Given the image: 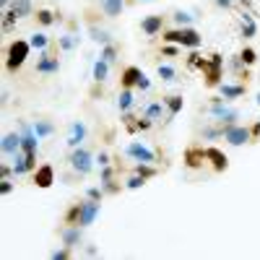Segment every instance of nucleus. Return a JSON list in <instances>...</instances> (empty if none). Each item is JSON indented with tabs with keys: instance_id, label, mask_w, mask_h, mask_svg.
Here are the masks:
<instances>
[{
	"instance_id": "41",
	"label": "nucleus",
	"mask_w": 260,
	"mask_h": 260,
	"mask_svg": "<svg viewBox=\"0 0 260 260\" xmlns=\"http://www.w3.org/2000/svg\"><path fill=\"white\" fill-rule=\"evenodd\" d=\"M187 62L192 65V68H203V62H206V60H203V57H201L198 52H190V57H187Z\"/></svg>"
},
{
	"instance_id": "17",
	"label": "nucleus",
	"mask_w": 260,
	"mask_h": 260,
	"mask_svg": "<svg viewBox=\"0 0 260 260\" xmlns=\"http://www.w3.org/2000/svg\"><path fill=\"white\" fill-rule=\"evenodd\" d=\"M141 76H143L141 68H136V65H127V68L122 71V89H136L138 81H141Z\"/></svg>"
},
{
	"instance_id": "42",
	"label": "nucleus",
	"mask_w": 260,
	"mask_h": 260,
	"mask_svg": "<svg viewBox=\"0 0 260 260\" xmlns=\"http://www.w3.org/2000/svg\"><path fill=\"white\" fill-rule=\"evenodd\" d=\"M112 175H115V172H112V167H110V164L102 167V169H99V182H104V180H112Z\"/></svg>"
},
{
	"instance_id": "5",
	"label": "nucleus",
	"mask_w": 260,
	"mask_h": 260,
	"mask_svg": "<svg viewBox=\"0 0 260 260\" xmlns=\"http://www.w3.org/2000/svg\"><path fill=\"white\" fill-rule=\"evenodd\" d=\"M221 68H224V57H221V55H216V52L203 62V68H201V71H203L208 86H219V83H221Z\"/></svg>"
},
{
	"instance_id": "46",
	"label": "nucleus",
	"mask_w": 260,
	"mask_h": 260,
	"mask_svg": "<svg viewBox=\"0 0 260 260\" xmlns=\"http://www.w3.org/2000/svg\"><path fill=\"white\" fill-rule=\"evenodd\" d=\"M161 52H164L167 57H175V55L180 52V45H169V42H167V47H164Z\"/></svg>"
},
{
	"instance_id": "1",
	"label": "nucleus",
	"mask_w": 260,
	"mask_h": 260,
	"mask_svg": "<svg viewBox=\"0 0 260 260\" xmlns=\"http://www.w3.org/2000/svg\"><path fill=\"white\" fill-rule=\"evenodd\" d=\"M99 211H102L99 201L86 198L83 203H76L68 213H65V224H73V226H91V224L96 221Z\"/></svg>"
},
{
	"instance_id": "7",
	"label": "nucleus",
	"mask_w": 260,
	"mask_h": 260,
	"mask_svg": "<svg viewBox=\"0 0 260 260\" xmlns=\"http://www.w3.org/2000/svg\"><path fill=\"white\" fill-rule=\"evenodd\" d=\"M127 156L130 159H136V161H146V164H156V154L151 151L148 146H143L141 141H130L127 143Z\"/></svg>"
},
{
	"instance_id": "43",
	"label": "nucleus",
	"mask_w": 260,
	"mask_h": 260,
	"mask_svg": "<svg viewBox=\"0 0 260 260\" xmlns=\"http://www.w3.org/2000/svg\"><path fill=\"white\" fill-rule=\"evenodd\" d=\"M0 175H3V180H11L16 172H13V164H0Z\"/></svg>"
},
{
	"instance_id": "14",
	"label": "nucleus",
	"mask_w": 260,
	"mask_h": 260,
	"mask_svg": "<svg viewBox=\"0 0 260 260\" xmlns=\"http://www.w3.org/2000/svg\"><path fill=\"white\" fill-rule=\"evenodd\" d=\"M83 226H73V224H68L62 229V245H68V247H78L81 245V240H83V232H81Z\"/></svg>"
},
{
	"instance_id": "11",
	"label": "nucleus",
	"mask_w": 260,
	"mask_h": 260,
	"mask_svg": "<svg viewBox=\"0 0 260 260\" xmlns=\"http://www.w3.org/2000/svg\"><path fill=\"white\" fill-rule=\"evenodd\" d=\"M86 141V125L81 122V120H76V122H71V127H68V148H78L81 143Z\"/></svg>"
},
{
	"instance_id": "31",
	"label": "nucleus",
	"mask_w": 260,
	"mask_h": 260,
	"mask_svg": "<svg viewBox=\"0 0 260 260\" xmlns=\"http://www.w3.org/2000/svg\"><path fill=\"white\" fill-rule=\"evenodd\" d=\"M37 21H39L42 26H52V24H55V13L47 11V8H39V11H37Z\"/></svg>"
},
{
	"instance_id": "38",
	"label": "nucleus",
	"mask_w": 260,
	"mask_h": 260,
	"mask_svg": "<svg viewBox=\"0 0 260 260\" xmlns=\"http://www.w3.org/2000/svg\"><path fill=\"white\" fill-rule=\"evenodd\" d=\"M71 250H73V247L62 245L60 250H52V252H50V257H52V260H68V257H71Z\"/></svg>"
},
{
	"instance_id": "20",
	"label": "nucleus",
	"mask_w": 260,
	"mask_h": 260,
	"mask_svg": "<svg viewBox=\"0 0 260 260\" xmlns=\"http://www.w3.org/2000/svg\"><path fill=\"white\" fill-rule=\"evenodd\" d=\"M164 104H167V120H172V117H177L182 112L185 99L177 96V94H172V96H164Z\"/></svg>"
},
{
	"instance_id": "34",
	"label": "nucleus",
	"mask_w": 260,
	"mask_h": 260,
	"mask_svg": "<svg viewBox=\"0 0 260 260\" xmlns=\"http://www.w3.org/2000/svg\"><path fill=\"white\" fill-rule=\"evenodd\" d=\"M16 21H18V16L13 11H3V31H11L16 26Z\"/></svg>"
},
{
	"instance_id": "6",
	"label": "nucleus",
	"mask_w": 260,
	"mask_h": 260,
	"mask_svg": "<svg viewBox=\"0 0 260 260\" xmlns=\"http://www.w3.org/2000/svg\"><path fill=\"white\" fill-rule=\"evenodd\" d=\"M224 141L229 146H245L252 141V127H245V125H229L224 127Z\"/></svg>"
},
{
	"instance_id": "19",
	"label": "nucleus",
	"mask_w": 260,
	"mask_h": 260,
	"mask_svg": "<svg viewBox=\"0 0 260 260\" xmlns=\"http://www.w3.org/2000/svg\"><path fill=\"white\" fill-rule=\"evenodd\" d=\"M240 31H242V37H245V39H252V37L257 34V24H255L252 13L242 11V18H240Z\"/></svg>"
},
{
	"instance_id": "2",
	"label": "nucleus",
	"mask_w": 260,
	"mask_h": 260,
	"mask_svg": "<svg viewBox=\"0 0 260 260\" xmlns=\"http://www.w3.org/2000/svg\"><path fill=\"white\" fill-rule=\"evenodd\" d=\"M161 39L169 42V45H180L187 50H198L203 45V37L195 31L192 26H177V29H167L161 31Z\"/></svg>"
},
{
	"instance_id": "16",
	"label": "nucleus",
	"mask_w": 260,
	"mask_h": 260,
	"mask_svg": "<svg viewBox=\"0 0 260 260\" xmlns=\"http://www.w3.org/2000/svg\"><path fill=\"white\" fill-rule=\"evenodd\" d=\"M206 164V148H187L185 151V167L198 169Z\"/></svg>"
},
{
	"instance_id": "26",
	"label": "nucleus",
	"mask_w": 260,
	"mask_h": 260,
	"mask_svg": "<svg viewBox=\"0 0 260 260\" xmlns=\"http://www.w3.org/2000/svg\"><path fill=\"white\" fill-rule=\"evenodd\" d=\"M29 45H31V50H47L50 47V37L45 34V31H34L31 34V39H29Z\"/></svg>"
},
{
	"instance_id": "18",
	"label": "nucleus",
	"mask_w": 260,
	"mask_h": 260,
	"mask_svg": "<svg viewBox=\"0 0 260 260\" xmlns=\"http://www.w3.org/2000/svg\"><path fill=\"white\" fill-rule=\"evenodd\" d=\"M143 115L148 117V120H161V117H167V104H164V99L161 102H151V104H146L143 107Z\"/></svg>"
},
{
	"instance_id": "23",
	"label": "nucleus",
	"mask_w": 260,
	"mask_h": 260,
	"mask_svg": "<svg viewBox=\"0 0 260 260\" xmlns=\"http://www.w3.org/2000/svg\"><path fill=\"white\" fill-rule=\"evenodd\" d=\"M102 11L110 18H117L125 11V0H102Z\"/></svg>"
},
{
	"instance_id": "47",
	"label": "nucleus",
	"mask_w": 260,
	"mask_h": 260,
	"mask_svg": "<svg viewBox=\"0 0 260 260\" xmlns=\"http://www.w3.org/2000/svg\"><path fill=\"white\" fill-rule=\"evenodd\" d=\"M11 192H13V182L3 180V182H0V195H11Z\"/></svg>"
},
{
	"instance_id": "39",
	"label": "nucleus",
	"mask_w": 260,
	"mask_h": 260,
	"mask_svg": "<svg viewBox=\"0 0 260 260\" xmlns=\"http://www.w3.org/2000/svg\"><path fill=\"white\" fill-rule=\"evenodd\" d=\"M240 60H242V62H245V65H252V62H255V60H257V52H255V50H252V47H245V50H242V52H240Z\"/></svg>"
},
{
	"instance_id": "51",
	"label": "nucleus",
	"mask_w": 260,
	"mask_h": 260,
	"mask_svg": "<svg viewBox=\"0 0 260 260\" xmlns=\"http://www.w3.org/2000/svg\"><path fill=\"white\" fill-rule=\"evenodd\" d=\"M255 102H257V107H260V94H257V96H255Z\"/></svg>"
},
{
	"instance_id": "3",
	"label": "nucleus",
	"mask_w": 260,
	"mask_h": 260,
	"mask_svg": "<svg viewBox=\"0 0 260 260\" xmlns=\"http://www.w3.org/2000/svg\"><path fill=\"white\" fill-rule=\"evenodd\" d=\"M29 52H31V45H29L26 39L11 42V45H8V52H6V71H8V73H16L21 65L26 62Z\"/></svg>"
},
{
	"instance_id": "37",
	"label": "nucleus",
	"mask_w": 260,
	"mask_h": 260,
	"mask_svg": "<svg viewBox=\"0 0 260 260\" xmlns=\"http://www.w3.org/2000/svg\"><path fill=\"white\" fill-rule=\"evenodd\" d=\"M143 185H146V177H141L138 172H136V175L125 182V187H127V190H138V187H143Z\"/></svg>"
},
{
	"instance_id": "53",
	"label": "nucleus",
	"mask_w": 260,
	"mask_h": 260,
	"mask_svg": "<svg viewBox=\"0 0 260 260\" xmlns=\"http://www.w3.org/2000/svg\"><path fill=\"white\" fill-rule=\"evenodd\" d=\"M143 3H151V0H143Z\"/></svg>"
},
{
	"instance_id": "45",
	"label": "nucleus",
	"mask_w": 260,
	"mask_h": 260,
	"mask_svg": "<svg viewBox=\"0 0 260 260\" xmlns=\"http://www.w3.org/2000/svg\"><path fill=\"white\" fill-rule=\"evenodd\" d=\"M234 3H237V0H213V6H219V8H224V11H232Z\"/></svg>"
},
{
	"instance_id": "15",
	"label": "nucleus",
	"mask_w": 260,
	"mask_h": 260,
	"mask_svg": "<svg viewBox=\"0 0 260 260\" xmlns=\"http://www.w3.org/2000/svg\"><path fill=\"white\" fill-rule=\"evenodd\" d=\"M219 94L224 96V102H234V99L245 96V86H240V83H219Z\"/></svg>"
},
{
	"instance_id": "30",
	"label": "nucleus",
	"mask_w": 260,
	"mask_h": 260,
	"mask_svg": "<svg viewBox=\"0 0 260 260\" xmlns=\"http://www.w3.org/2000/svg\"><path fill=\"white\" fill-rule=\"evenodd\" d=\"M156 76H159L161 81H177V71L172 68V65H159V68H156Z\"/></svg>"
},
{
	"instance_id": "50",
	"label": "nucleus",
	"mask_w": 260,
	"mask_h": 260,
	"mask_svg": "<svg viewBox=\"0 0 260 260\" xmlns=\"http://www.w3.org/2000/svg\"><path fill=\"white\" fill-rule=\"evenodd\" d=\"M252 136H260V122H255V125H252Z\"/></svg>"
},
{
	"instance_id": "36",
	"label": "nucleus",
	"mask_w": 260,
	"mask_h": 260,
	"mask_svg": "<svg viewBox=\"0 0 260 260\" xmlns=\"http://www.w3.org/2000/svg\"><path fill=\"white\" fill-rule=\"evenodd\" d=\"M104 195H107V192H104V187H102V185H99V187H96V185H91L89 190H86V198L99 201V203H102V198H104Z\"/></svg>"
},
{
	"instance_id": "27",
	"label": "nucleus",
	"mask_w": 260,
	"mask_h": 260,
	"mask_svg": "<svg viewBox=\"0 0 260 260\" xmlns=\"http://www.w3.org/2000/svg\"><path fill=\"white\" fill-rule=\"evenodd\" d=\"M78 39H81V37H76V34H62V37L57 39V45H60V50L71 52V50L78 47Z\"/></svg>"
},
{
	"instance_id": "21",
	"label": "nucleus",
	"mask_w": 260,
	"mask_h": 260,
	"mask_svg": "<svg viewBox=\"0 0 260 260\" xmlns=\"http://www.w3.org/2000/svg\"><path fill=\"white\" fill-rule=\"evenodd\" d=\"M8 11H13L18 18H26V16L34 13V3H31V0H13Z\"/></svg>"
},
{
	"instance_id": "24",
	"label": "nucleus",
	"mask_w": 260,
	"mask_h": 260,
	"mask_svg": "<svg viewBox=\"0 0 260 260\" xmlns=\"http://www.w3.org/2000/svg\"><path fill=\"white\" fill-rule=\"evenodd\" d=\"M133 102H136V94H133V89H122L120 91V96H117V110L125 115L130 107H133Z\"/></svg>"
},
{
	"instance_id": "44",
	"label": "nucleus",
	"mask_w": 260,
	"mask_h": 260,
	"mask_svg": "<svg viewBox=\"0 0 260 260\" xmlns=\"http://www.w3.org/2000/svg\"><path fill=\"white\" fill-rule=\"evenodd\" d=\"M136 89H138V91H148V89H151V78H148L146 73L141 76V81H138V86H136Z\"/></svg>"
},
{
	"instance_id": "8",
	"label": "nucleus",
	"mask_w": 260,
	"mask_h": 260,
	"mask_svg": "<svg viewBox=\"0 0 260 260\" xmlns=\"http://www.w3.org/2000/svg\"><path fill=\"white\" fill-rule=\"evenodd\" d=\"M57 71H60V60L52 57L47 50H42V52H39V60H37V73L52 76V73H57Z\"/></svg>"
},
{
	"instance_id": "40",
	"label": "nucleus",
	"mask_w": 260,
	"mask_h": 260,
	"mask_svg": "<svg viewBox=\"0 0 260 260\" xmlns=\"http://www.w3.org/2000/svg\"><path fill=\"white\" fill-rule=\"evenodd\" d=\"M99 185L104 187V192H110V195L120 192V185H117V182H112V180H104V182H99Z\"/></svg>"
},
{
	"instance_id": "13",
	"label": "nucleus",
	"mask_w": 260,
	"mask_h": 260,
	"mask_svg": "<svg viewBox=\"0 0 260 260\" xmlns=\"http://www.w3.org/2000/svg\"><path fill=\"white\" fill-rule=\"evenodd\" d=\"M206 161H211L216 172H224V169L229 167L226 154H224V151H219V148H213V146H208V148H206Z\"/></svg>"
},
{
	"instance_id": "4",
	"label": "nucleus",
	"mask_w": 260,
	"mask_h": 260,
	"mask_svg": "<svg viewBox=\"0 0 260 260\" xmlns=\"http://www.w3.org/2000/svg\"><path fill=\"white\" fill-rule=\"evenodd\" d=\"M68 161H71V167H73V172H78V175H89V172L94 169V156L86 151L83 146H78V148H71V156H68Z\"/></svg>"
},
{
	"instance_id": "28",
	"label": "nucleus",
	"mask_w": 260,
	"mask_h": 260,
	"mask_svg": "<svg viewBox=\"0 0 260 260\" xmlns=\"http://www.w3.org/2000/svg\"><path fill=\"white\" fill-rule=\"evenodd\" d=\"M136 172H138L141 177H146V180H151V177H156V175H159V169H156L154 164H146V161H138Z\"/></svg>"
},
{
	"instance_id": "52",
	"label": "nucleus",
	"mask_w": 260,
	"mask_h": 260,
	"mask_svg": "<svg viewBox=\"0 0 260 260\" xmlns=\"http://www.w3.org/2000/svg\"><path fill=\"white\" fill-rule=\"evenodd\" d=\"M240 3H245V6H247V3H250V0H240Z\"/></svg>"
},
{
	"instance_id": "33",
	"label": "nucleus",
	"mask_w": 260,
	"mask_h": 260,
	"mask_svg": "<svg viewBox=\"0 0 260 260\" xmlns=\"http://www.w3.org/2000/svg\"><path fill=\"white\" fill-rule=\"evenodd\" d=\"M201 138H206V141H213V138H224V125H221V127H203Z\"/></svg>"
},
{
	"instance_id": "48",
	"label": "nucleus",
	"mask_w": 260,
	"mask_h": 260,
	"mask_svg": "<svg viewBox=\"0 0 260 260\" xmlns=\"http://www.w3.org/2000/svg\"><path fill=\"white\" fill-rule=\"evenodd\" d=\"M96 161H99V167H107V164H110V154H107V151H99Z\"/></svg>"
},
{
	"instance_id": "49",
	"label": "nucleus",
	"mask_w": 260,
	"mask_h": 260,
	"mask_svg": "<svg viewBox=\"0 0 260 260\" xmlns=\"http://www.w3.org/2000/svg\"><path fill=\"white\" fill-rule=\"evenodd\" d=\"M11 3H13V0H0V8L8 11V8H11Z\"/></svg>"
},
{
	"instance_id": "35",
	"label": "nucleus",
	"mask_w": 260,
	"mask_h": 260,
	"mask_svg": "<svg viewBox=\"0 0 260 260\" xmlns=\"http://www.w3.org/2000/svg\"><path fill=\"white\" fill-rule=\"evenodd\" d=\"M172 18H175V24H177V26H190V24H192V16H190L187 11H177Z\"/></svg>"
},
{
	"instance_id": "25",
	"label": "nucleus",
	"mask_w": 260,
	"mask_h": 260,
	"mask_svg": "<svg viewBox=\"0 0 260 260\" xmlns=\"http://www.w3.org/2000/svg\"><path fill=\"white\" fill-rule=\"evenodd\" d=\"M31 127H34V133H37L39 138H50V136L55 133V125H52L50 120H34Z\"/></svg>"
},
{
	"instance_id": "32",
	"label": "nucleus",
	"mask_w": 260,
	"mask_h": 260,
	"mask_svg": "<svg viewBox=\"0 0 260 260\" xmlns=\"http://www.w3.org/2000/svg\"><path fill=\"white\" fill-rule=\"evenodd\" d=\"M99 57H102V60H107V62L117 60V47L112 45V42H110V45H102V52H99Z\"/></svg>"
},
{
	"instance_id": "29",
	"label": "nucleus",
	"mask_w": 260,
	"mask_h": 260,
	"mask_svg": "<svg viewBox=\"0 0 260 260\" xmlns=\"http://www.w3.org/2000/svg\"><path fill=\"white\" fill-rule=\"evenodd\" d=\"M89 34H91V39H94V42H99V45H110V42H112V37L107 34L104 29H99V26H91V29H89Z\"/></svg>"
},
{
	"instance_id": "9",
	"label": "nucleus",
	"mask_w": 260,
	"mask_h": 260,
	"mask_svg": "<svg viewBox=\"0 0 260 260\" xmlns=\"http://www.w3.org/2000/svg\"><path fill=\"white\" fill-rule=\"evenodd\" d=\"M141 31H143L146 37H156V34H161V31H164V16L154 13V16L141 18Z\"/></svg>"
},
{
	"instance_id": "10",
	"label": "nucleus",
	"mask_w": 260,
	"mask_h": 260,
	"mask_svg": "<svg viewBox=\"0 0 260 260\" xmlns=\"http://www.w3.org/2000/svg\"><path fill=\"white\" fill-rule=\"evenodd\" d=\"M52 182H55V169H52L50 164H42V167L34 169V185H37V187L47 190Z\"/></svg>"
},
{
	"instance_id": "22",
	"label": "nucleus",
	"mask_w": 260,
	"mask_h": 260,
	"mask_svg": "<svg viewBox=\"0 0 260 260\" xmlns=\"http://www.w3.org/2000/svg\"><path fill=\"white\" fill-rule=\"evenodd\" d=\"M91 76H94L96 83H104L107 78H110V62L99 57V60L94 62V68H91Z\"/></svg>"
},
{
	"instance_id": "12",
	"label": "nucleus",
	"mask_w": 260,
	"mask_h": 260,
	"mask_svg": "<svg viewBox=\"0 0 260 260\" xmlns=\"http://www.w3.org/2000/svg\"><path fill=\"white\" fill-rule=\"evenodd\" d=\"M0 148H3V156H16L21 151V133H6L0 141Z\"/></svg>"
}]
</instances>
